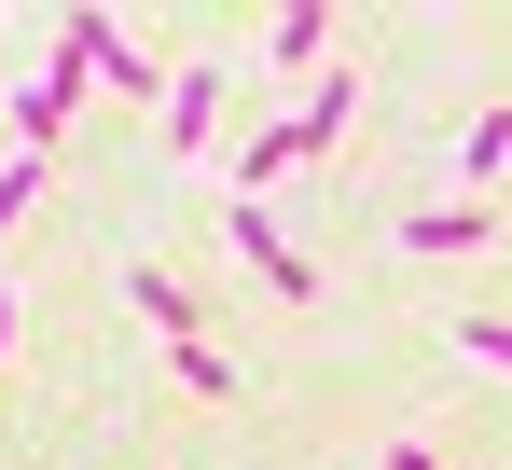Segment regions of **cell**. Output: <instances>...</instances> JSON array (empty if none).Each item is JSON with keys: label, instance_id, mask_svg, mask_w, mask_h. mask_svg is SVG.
Here are the masks:
<instances>
[{"label": "cell", "instance_id": "8992f818", "mask_svg": "<svg viewBox=\"0 0 512 470\" xmlns=\"http://www.w3.org/2000/svg\"><path fill=\"white\" fill-rule=\"evenodd\" d=\"M222 97H236V83L208 70V56H180V83H167V153H222Z\"/></svg>", "mask_w": 512, "mask_h": 470}, {"label": "cell", "instance_id": "6da1fadb", "mask_svg": "<svg viewBox=\"0 0 512 470\" xmlns=\"http://www.w3.org/2000/svg\"><path fill=\"white\" fill-rule=\"evenodd\" d=\"M42 42H56V56H70L84 83H111V97H139V111H167V83H180V70H153V42H139V28H111L97 0H70V14H56Z\"/></svg>", "mask_w": 512, "mask_h": 470}, {"label": "cell", "instance_id": "7a4b0ae2", "mask_svg": "<svg viewBox=\"0 0 512 470\" xmlns=\"http://www.w3.org/2000/svg\"><path fill=\"white\" fill-rule=\"evenodd\" d=\"M70 111H84V70H70V56L42 42V70H28L14 97H0V139H14V153H42V166H56V139H70Z\"/></svg>", "mask_w": 512, "mask_h": 470}, {"label": "cell", "instance_id": "52a82bcc", "mask_svg": "<svg viewBox=\"0 0 512 470\" xmlns=\"http://www.w3.org/2000/svg\"><path fill=\"white\" fill-rule=\"evenodd\" d=\"M333 56V0H277L263 14V70H319Z\"/></svg>", "mask_w": 512, "mask_h": 470}, {"label": "cell", "instance_id": "ba28073f", "mask_svg": "<svg viewBox=\"0 0 512 470\" xmlns=\"http://www.w3.org/2000/svg\"><path fill=\"white\" fill-rule=\"evenodd\" d=\"M125 305L153 318V346H208V332H194V291H180L167 263H125Z\"/></svg>", "mask_w": 512, "mask_h": 470}, {"label": "cell", "instance_id": "3957f363", "mask_svg": "<svg viewBox=\"0 0 512 470\" xmlns=\"http://www.w3.org/2000/svg\"><path fill=\"white\" fill-rule=\"evenodd\" d=\"M388 249H402V263H471V249H499V208H485V194L402 208V222H388Z\"/></svg>", "mask_w": 512, "mask_h": 470}, {"label": "cell", "instance_id": "277c9868", "mask_svg": "<svg viewBox=\"0 0 512 470\" xmlns=\"http://www.w3.org/2000/svg\"><path fill=\"white\" fill-rule=\"evenodd\" d=\"M222 235H236V263L263 277V305H319V277H305V249H291V235L263 222V194H250V208H222Z\"/></svg>", "mask_w": 512, "mask_h": 470}, {"label": "cell", "instance_id": "4fadbf2b", "mask_svg": "<svg viewBox=\"0 0 512 470\" xmlns=\"http://www.w3.org/2000/svg\"><path fill=\"white\" fill-rule=\"evenodd\" d=\"M457 346H471V360H485V374H512V318H471V332H457Z\"/></svg>", "mask_w": 512, "mask_h": 470}, {"label": "cell", "instance_id": "8fae6325", "mask_svg": "<svg viewBox=\"0 0 512 470\" xmlns=\"http://www.w3.org/2000/svg\"><path fill=\"white\" fill-rule=\"evenodd\" d=\"M167 374H180L194 401H236V360H222V346H167Z\"/></svg>", "mask_w": 512, "mask_h": 470}, {"label": "cell", "instance_id": "9a60e30c", "mask_svg": "<svg viewBox=\"0 0 512 470\" xmlns=\"http://www.w3.org/2000/svg\"><path fill=\"white\" fill-rule=\"evenodd\" d=\"M0 346H14V291H0Z\"/></svg>", "mask_w": 512, "mask_h": 470}, {"label": "cell", "instance_id": "5bb4252c", "mask_svg": "<svg viewBox=\"0 0 512 470\" xmlns=\"http://www.w3.org/2000/svg\"><path fill=\"white\" fill-rule=\"evenodd\" d=\"M374 470H443V457H429V443H388V457H374Z\"/></svg>", "mask_w": 512, "mask_h": 470}, {"label": "cell", "instance_id": "9c48e42d", "mask_svg": "<svg viewBox=\"0 0 512 470\" xmlns=\"http://www.w3.org/2000/svg\"><path fill=\"white\" fill-rule=\"evenodd\" d=\"M346 125H360V70H319L305 83V153H333Z\"/></svg>", "mask_w": 512, "mask_h": 470}, {"label": "cell", "instance_id": "5b68a950", "mask_svg": "<svg viewBox=\"0 0 512 470\" xmlns=\"http://www.w3.org/2000/svg\"><path fill=\"white\" fill-rule=\"evenodd\" d=\"M291 166H319V153H305V111H263V125H236V139H222L236 208H250V180H291Z\"/></svg>", "mask_w": 512, "mask_h": 470}, {"label": "cell", "instance_id": "7c38bea8", "mask_svg": "<svg viewBox=\"0 0 512 470\" xmlns=\"http://www.w3.org/2000/svg\"><path fill=\"white\" fill-rule=\"evenodd\" d=\"M28 194H42V153H0V235L28 222Z\"/></svg>", "mask_w": 512, "mask_h": 470}, {"label": "cell", "instance_id": "30bf717a", "mask_svg": "<svg viewBox=\"0 0 512 470\" xmlns=\"http://www.w3.org/2000/svg\"><path fill=\"white\" fill-rule=\"evenodd\" d=\"M512 166V111H471V125H457V180H499Z\"/></svg>", "mask_w": 512, "mask_h": 470}]
</instances>
